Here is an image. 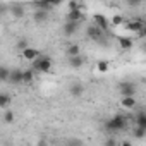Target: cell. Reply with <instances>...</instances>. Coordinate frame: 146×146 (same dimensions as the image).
I'll return each mask as SVG.
<instances>
[{"instance_id":"obj_25","label":"cell","mask_w":146,"mask_h":146,"mask_svg":"<svg viewBox=\"0 0 146 146\" xmlns=\"http://www.w3.org/2000/svg\"><path fill=\"white\" fill-rule=\"evenodd\" d=\"M112 23H113V26H120V24L124 23V19H122V16H113Z\"/></svg>"},{"instance_id":"obj_22","label":"cell","mask_w":146,"mask_h":146,"mask_svg":"<svg viewBox=\"0 0 146 146\" xmlns=\"http://www.w3.org/2000/svg\"><path fill=\"white\" fill-rule=\"evenodd\" d=\"M14 119H16L14 112H12V110H5V113H4V122H5V124H12Z\"/></svg>"},{"instance_id":"obj_17","label":"cell","mask_w":146,"mask_h":146,"mask_svg":"<svg viewBox=\"0 0 146 146\" xmlns=\"http://www.w3.org/2000/svg\"><path fill=\"white\" fill-rule=\"evenodd\" d=\"M33 19H35L36 23H43V21H46V19H48V12H45V11H40V9H36V12L33 14Z\"/></svg>"},{"instance_id":"obj_9","label":"cell","mask_w":146,"mask_h":146,"mask_svg":"<svg viewBox=\"0 0 146 146\" xmlns=\"http://www.w3.org/2000/svg\"><path fill=\"white\" fill-rule=\"evenodd\" d=\"M23 57H24L26 60H31V62H35V60L40 57V52H38L36 48H31V46H28L26 50H23Z\"/></svg>"},{"instance_id":"obj_32","label":"cell","mask_w":146,"mask_h":146,"mask_svg":"<svg viewBox=\"0 0 146 146\" xmlns=\"http://www.w3.org/2000/svg\"><path fill=\"white\" fill-rule=\"evenodd\" d=\"M113 146H120V143H115V144H113Z\"/></svg>"},{"instance_id":"obj_8","label":"cell","mask_w":146,"mask_h":146,"mask_svg":"<svg viewBox=\"0 0 146 146\" xmlns=\"http://www.w3.org/2000/svg\"><path fill=\"white\" fill-rule=\"evenodd\" d=\"M69 93H70V96L79 98V96H83V93H84V86H83L81 83H74V84L69 88Z\"/></svg>"},{"instance_id":"obj_5","label":"cell","mask_w":146,"mask_h":146,"mask_svg":"<svg viewBox=\"0 0 146 146\" xmlns=\"http://www.w3.org/2000/svg\"><path fill=\"white\" fill-rule=\"evenodd\" d=\"M93 21H95V26H96L98 29H102V31H105V29L108 28V19H107L103 14H95V16H93Z\"/></svg>"},{"instance_id":"obj_23","label":"cell","mask_w":146,"mask_h":146,"mask_svg":"<svg viewBox=\"0 0 146 146\" xmlns=\"http://www.w3.org/2000/svg\"><path fill=\"white\" fill-rule=\"evenodd\" d=\"M12 14L16 17H23L24 16V7L23 5H12Z\"/></svg>"},{"instance_id":"obj_1","label":"cell","mask_w":146,"mask_h":146,"mask_svg":"<svg viewBox=\"0 0 146 146\" xmlns=\"http://www.w3.org/2000/svg\"><path fill=\"white\" fill-rule=\"evenodd\" d=\"M127 125V119L124 117V115H113L112 119H108L107 122H105V129L107 131H110V132H117V131H122L124 127Z\"/></svg>"},{"instance_id":"obj_21","label":"cell","mask_w":146,"mask_h":146,"mask_svg":"<svg viewBox=\"0 0 146 146\" xmlns=\"http://www.w3.org/2000/svg\"><path fill=\"white\" fill-rule=\"evenodd\" d=\"M96 69H98V72H108V69H110L108 60H100V62L96 64Z\"/></svg>"},{"instance_id":"obj_28","label":"cell","mask_w":146,"mask_h":146,"mask_svg":"<svg viewBox=\"0 0 146 146\" xmlns=\"http://www.w3.org/2000/svg\"><path fill=\"white\" fill-rule=\"evenodd\" d=\"M69 146H83V143L79 139H70L69 141Z\"/></svg>"},{"instance_id":"obj_12","label":"cell","mask_w":146,"mask_h":146,"mask_svg":"<svg viewBox=\"0 0 146 146\" xmlns=\"http://www.w3.org/2000/svg\"><path fill=\"white\" fill-rule=\"evenodd\" d=\"M120 105H122L124 108H127V110H132V108L136 107V98H134V96H125V98L120 100Z\"/></svg>"},{"instance_id":"obj_29","label":"cell","mask_w":146,"mask_h":146,"mask_svg":"<svg viewBox=\"0 0 146 146\" xmlns=\"http://www.w3.org/2000/svg\"><path fill=\"white\" fill-rule=\"evenodd\" d=\"M113 144H115V141H113V139H110V141H108V143H107L105 146H113Z\"/></svg>"},{"instance_id":"obj_7","label":"cell","mask_w":146,"mask_h":146,"mask_svg":"<svg viewBox=\"0 0 146 146\" xmlns=\"http://www.w3.org/2000/svg\"><path fill=\"white\" fill-rule=\"evenodd\" d=\"M79 29V23H72V21H67L64 24V35L65 36H72L76 31Z\"/></svg>"},{"instance_id":"obj_27","label":"cell","mask_w":146,"mask_h":146,"mask_svg":"<svg viewBox=\"0 0 146 146\" xmlns=\"http://www.w3.org/2000/svg\"><path fill=\"white\" fill-rule=\"evenodd\" d=\"M17 48H19L21 52H23V50H26V48H28V41H26V40H21V41L17 43Z\"/></svg>"},{"instance_id":"obj_6","label":"cell","mask_w":146,"mask_h":146,"mask_svg":"<svg viewBox=\"0 0 146 146\" xmlns=\"http://www.w3.org/2000/svg\"><path fill=\"white\" fill-rule=\"evenodd\" d=\"M84 17L83 14V9H76V11H69L67 14V21H72V23H81Z\"/></svg>"},{"instance_id":"obj_19","label":"cell","mask_w":146,"mask_h":146,"mask_svg":"<svg viewBox=\"0 0 146 146\" xmlns=\"http://www.w3.org/2000/svg\"><path fill=\"white\" fill-rule=\"evenodd\" d=\"M33 79H35L33 70H23V84H31Z\"/></svg>"},{"instance_id":"obj_18","label":"cell","mask_w":146,"mask_h":146,"mask_svg":"<svg viewBox=\"0 0 146 146\" xmlns=\"http://www.w3.org/2000/svg\"><path fill=\"white\" fill-rule=\"evenodd\" d=\"M119 45L122 50H129V48H132V40L125 38V36H119Z\"/></svg>"},{"instance_id":"obj_4","label":"cell","mask_w":146,"mask_h":146,"mask_svg":"<svg viewBox=\"0 0 146 146\" xmlns=\"http://www.w3.org/2000/svg\"><path fill=\"white\" fill-rule=\"evenodd\" d=\"M7 81L11 84H23V70L21 69H11Z\"/></svg>"},{"instance_id":"obj_24","label":"cell","mask_w":146,"mask_h":146,"mask_svg":"<svg viewBox=\"0 0 146 146\" xmlns=\"http://www.w3.org/2000/svg\"><path fill=\"white\" fill-rule=\"evenodd\" d=\"M144 136H146V129H139V127H136V129H134V137L143 139Z\"/></svg>"},{"instance_id":"obj_2","label":"cell","mask_w":146,"mask_h":146,"mask_svg":"<svg viewBox=\"0 0 146 146\" xmlns=\"http://www.w3.org/2000/svg\"><path fill=\"white\" fill-rule=\"evenodd\" d=\"M52 58L50 57H38L35 62H33V69L38 70V72H50L52 70Z\"/></svg>"},{"instance_id":"obj_3","label":"cell","mask_w":146,"mask_h":146,"mask_svg":"<svg viewBox=\"0 0 146 146\" xmlns=\"http://www.w3.org/2000/svg\"><path fill=\"white\" fill-rule=\"evenodd\" d=\"M119 93H120L122 98H125V96H134V95H136V86H134L132 83L124 81V83L119 84Z\"/></svg>"},{"instance_id":"obj_13","label":"cell","mask_w":146,"mask_h":146,"mask_svg":"<svg viewBox=\"0 0 146 146\" xmlns=\"http://www.w3.org/2000/svg\"><path fill=\"white\" fill-rule=\"evenodd\" d=\"M134 122H136V127H139V129H146V113L141 110V112L136 115Z\"/></svg>"},{"instance_id":"obj_26","label":"cell","mask_w":146,"mask_h":146,"mask_svg":"<svg viewBox=\"0 0 146 146\" xmlns=\"http://www.w3.org/2000/svg\"><path fill=\"white\" fill-rule=\"evenodd\" d=\"M69 11H76V9H81V4L79 2H69Z\"/></svg>"},{"instance_id":"obj_14","label":"cell","mask_w":146,"mask_h":146,"mask_svg":"<svg viewBox=\"0 0 146 146\" xmlns=\"http://www.w3.org/2000/svg\"><path fill=\"white\" fill-rule=\"evenodd\" d=\"M78 55H81V46H79L78 43L67 46V57H69V58H70V57H78Z\"/></svg>"},{"instance_id":"obj_31","label":"cell","mask_w":146,"mask_h":146,"mask_svg":"<svg viewBox=\"0 0 146 146\" xmlns=\"http://www.w3.org/2000/svg\"><path fill=\"white\" fill-rule=\"evenodd\" d=\"M38 146H48V144H46L45 141H40V144H38Z\"/></svg>"},{"instance_id":"obj_30","label":"cell","mask_w":146,"mask_h":146,"mask_svg":"<svg viewBox=\"0 0 146 146\" xmlns=\"http://www.w3.org/2000/svg\"><path fill=\"white\" fill-rule=\"evenodd\" d=\"M120 146H132V144L129 141H124V143H120Z\"/></svg>"},{"instance_id":"obj_20","label":"cell","mask_w":146,"mask_h":146,"mask_svg":"<svg viewBox=\"0 0 146 146\" xmlns=\"http://www.w3.org/2000/svg\"><path fill=\"white\" fill-rule=\"evenodd\" d=\"M9 72H11V69H9V67H5V65H0V83L9 79Z\"/></svg>"},{"instance_id":"obj_11","label":"cell","mask_w":146,"mask_h":146,"mask_svg":"<svg viewBox=\"0 0 146 146\" xmlns=\"http://www.w3.org/2000/svg\"><path fill=\"white\" fill-rule=\"evenodd\" d=\"M144 28H146V26H144L143 21H131V23H127V29L132 31V33H139V31L144 29Z\"/></svg>"},{"instance_id":"obj_10","label":"cell","mask_w":146,"mask_h":146,"mask_svg":"<svg viewBox=\"0 0 146 146\" xmlns=\"http://www.w3.org/2000/svg\"><path fill=\"white\" fill-rule=\"evenodd\" d=\"M86 35H88L91 40H100V38L103 36V31H102V29H98V28L93 24V26H90V28L86 29Z\"/></svg>"},{"instance_id":"obj_15","label":"cell","mask_w":146,"mask_h":146,"mask_svg":"<svg viewBox=\"0 0 146 146\" xmlns=\"http://www.w3.org/2000/svg\"><path fill=\"white\" fill-rule=\"evenodd\" d=\"M83 64H84V60H83L81 55H78V57H70V58H69V65H70L72 69H79V67H83Z\"/></svg>"},{"instance_id":"obj_16","label":"cell","mask_w":146,"mask_h":146,"mask_svg":"<svg viewBox=\"0 0 146 146\" xmlns=\"http://www.w3.org/2000/svg\"><path fill=\"white\" fill-rule=\"evenodd\" d=\"M11 102H12V98L9 93H0V108H9Z\"/></svg>"}]
</instances>
